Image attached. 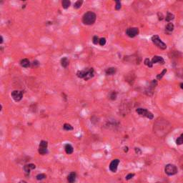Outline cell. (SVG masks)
<instances>
[{"label":"cell","mask_w":183,"mask_h":183,"mask_svg":"<svg viewBox=\"0 0 183 183\" xmlns=\"http://www.w3.org/2000/svg\"><path fill=\"white\" fill-rule=\"evenodd\" d=\"M157 15H158V19H159V20H162L163 19H164V16H163V14H162V13H158L157 14Z\"/></svg>","instance_id":"obj_33"},{"label":"cell","mask_w":183,"mask_h":183,"mask_svg":"<svg viewBox=\"0 0 183 183\" xmlns=\"http://www.w3.org/2000/svg\"><path fill=\"white\" fill-rule=\"evenodd\" d=\"M92 42L94 44H97L99 42V39L97 36H93V39H92Z\"/></svg>","instance_id":"obj_29"},{"label":"cell","mask_w":183,"mask_h":183,"mask_svg":"<svg viewBox=\"0 0 183 183\" xmlns=\"http://www.w3.org/2000/svg\"><path fill=\"white\" fill-rule=\"evenodd\" d=\"M36 168V165L34 164H27L24 166V171L26 173H29L31 170H33Z\"/></svg>","instance_id":"obj_12"},{"label":"cell","mask_w":183,"mask_h":183,"mask_svg":"<svg viewBox=\"0 0 183 183\" xmlns=\"http://www.w3.org/2000/svg\"><path fill=\"white\" fill-rule=\"evenodd\" d=\"M166 72H167V69H164L160 74H157V79H158V80H160L163 76H164V75L166 74Z\"/></svg>","instance_id":"obj_25"},{"label":"cell","mask_w":183,"mask_h":183,"mask_svg":"<svg viewBox=\"0 0 183 183\" xmlns=\"http://www.w3.org/2000/svg\"><path fill=\"white\" fill-rule=\"evenodd\" d=\"M89 69L86 68V69H83V70L78 71L76 72V76H77L79 78H81V79H84V78L86 77V74H87V73H88V71H89Z\"/></svg>","instance_id":"obj_11"},{"label":"cell","mask_w":183,"mask_h":183,"mask_svg":"<svg viewBox=\"0 0 183 183\" xmlns=\"http://www.w3.org/2000/svg\"><path fill=\"white\" fill-rule=\"evenodd\" d=\"M164 172L167 175H169V176L174 175L177 173V168L174 164H168L166 165V167L164 168Z\"/></svg>","instance_id":"obj_4"},{"label":"cell","mask_w":183,"mask_h":183,"mask_svg":"<svg viewBox=\"0 0 183 183\" xmlns=\"http://www.w3.org/2000/svg\"><path fill=\"white\" fill-rule=\"evenodd\" d=\"M180 87H181V89H183V83H181V84H180Z\"/></svg>","instance_id":"obj_38"},{"label":"cell","mask_w":183,"mask_h":183,"mask_svg":"<svg viewBox=\"0 0 183 183\" xmlns=\"http://www.w3.org/2000/svg\"><path fill=\"white\" fill-rule=\"evenodd\" d=\"M94 69H93V68H89V71H88V73H87L86 77L84 78V80H86H86H89V79L94 77Z\"/></svg>","instance_id":"obj_15"},{"label":"cell","mask_w":183,"mask_h":183,"mask_svg":"<svg viewBox=\"0 0 183 183\" xmlns=\"http://www.w3.org/2000/svg\"><path fill=\"white\" fill-rule=\"evenodd\" d=\"M135 152L136 153H137V154H141L142 153V152H141V150L139 149V148H135Z\"/></svg>","instance_id":"obj_34"},{"label":"cell","mask_w":183,"mask_h":183,"mask_svg":"<svg viewBox=\"0 0 183 183\" xmlns=\"http://www.w3.org/2000/svg\"><path fill=\"white\" fill-rule=\"evenodd\" d=\"M0 39H1L0 44H2V43H3V41H4V39H3V36H0Z\"/></svg>","instance_id":"obj_35"},{"label":"cell","mask_w":183,"mask_h":183,"mask_svg":"<svg viewBox=\"0 0 183 183\" xmlns=\"http://www.w3.org/2000/svg\"><path fill=\"white\" fill-rule=\"evenodd\" d=\"M174 24H173L172 23H170V22H169V23L167 24L166 27H165L166 30L168 31H169V32H170V31H172L174 30Z\"/></svg>","instance_id":"obj_21"},{"label":"cell","mask_w":183,"mask_h":183,"mask_svg":"<svg viewBox=\"0 0 183 183\" xmlns=\"http://www.w3.org/2000/svg\"><path fill=\"white\" fill-rule=\"evenodd\" d=\"M128 151V147H124V152H127Z\"/></svg>","instance_id":"obj_37"},{"label":"cell","mask_w":183,"mask_h":183,"mask_svg":"<svg viewBox=\"0 0 183 183\" xmlns=\"http://www.w3.org/2000/svg\"><path fill=\"white\" fill-rule=\"evenodd\" d=\"M151 40H152V41L157 47H159V49H162V50L166 49V48H167L166 44H164V43L161 40V39L159 37L158 35H154V36H152V38H151Z\"/></svg>","instance_id":"obj_2"},{"label":"cell","mask_w":183,"mask_h":183,"mask_svg":"<svg viewBox=\"0 0 183 183\" xmlns=\"http://www.w3.org/2000/svg\"><path fill=\"white\" fill-rule=\"evenodd\" d=\"M136 112L139 115V116H142V117H147L149 119H152L154 118V115L153 114L149 112V110H147V109H143V108H137L136 109Z\"/></svg>","instance_id":"obj_3"},{"label":"cell","mask_w":183,"mask_h":183,"mask_svg":"<svg viewBox=\"0 0 183 183\" xmlns=\"http://www.w3.org/2000/svg\"><path fill=\"white\" fill-rule=\"evenodd\" d=\"M70 4H71V1H69V0H63V1H61V5H62V7H63L64 9H67V8H69V6H70Z\"/></svg>","instance_id":"obj_19"},{"label":"cell","mask_w":183,"mask_h":183,"mask_svg":"<svg viewBox=\"0 0 183 183\" xmlns=\"http://www.w3.org/2000/svg\"><path fill=\"white\" fill-rule=\"evenodd\" d=\"M97 19V15L93 11H89L86 12L82 16V22L86 25L93 24Z\"/></svg>","instance_id":"obj_1"},{"label":"cell","mask_w":183,"mask_h":183,"mask_svg":"<svg viewBox=\"0 0 183 183\" xmlns=\"http://www.w3.org/2000/svg\"><path fill=\"white\" fill-rule=\"evenodd\" d=\"M144 64H145L146 66H149V67H152V65H153V64H152V61H151L148 58H147V59H144Z\"/></svg>","instance_id":"obj_27"},{"label":"cell","mask_w":183,"mask_h":183,"mask_svg":"<svg viewBox=\"0 0 183 183\" xmlns=\"http://www.w3.org/2000/svg\"><path fill=\"white\" fill-rule=\"evenodd\" d=\"M63 127H64V129L65 130H67V131L73 130V127H72V126H71V124H67V123L64 124V126H63Z\"/></svg>","instance_id":"obj_26"},{"label":"cell","mask_w":183,"mask_h":183,"mask_svg":"<svg viewBox=\"0 0 183 183\" xmlns=\"http://www.w3.org/2000/svg\"><path fill=\"white\" fill-rule=\"evenodd\" d=\"M139 32V31L137 27H129L126 30V34L131 38H133L137 35H138Z\"/></svg>","instance_id":"obj_6"},{"label":"cell","mask_w":183,"mask_h":183,"mask_svg":"<svg viewBox=\"0 0 183 183\" xmlns=\"http://www.w3.org/2000/svg\"><path fill=\"white\" fill-rule=\"evenodd\" d=\"M76 179V173L74 172H71L67 177V180L69 183H74Z\"/></svg>","instance_id":"obj_13"},{"label":"cell","mask_w":183,"mask_h":183,"mask_svg":"<svg viewBox=\"0 0 183 183\" xmlns=\"http://www.w3.org/2000/svg\"><path fill=\"white\" fill-rule=\"evenodd\" d=\"M157 81L156 79H153L151 83H150V85L148 88V89L147 90V94L148 95H152V93H153V91L154 89H155V87L157 86Z\"/></svg>","instance_id":"obj_8"},{"label":"cell","mask_w":183,"mask_h":183,"mask_svg":"<svg viewBox=\"0 0 183 183\" xmlns=\"http://www.w3.org/2000/svg\"><path fill=\"white\" fill-rule=\"evenodd\" d=\"M116 6H115V9L116 10H119L121 9V2L119 1H116Z\"/></svg>","instance_id":"obj_31"},{"label":"cell","mask_w":183,"mask_h":183,"mask_svg":"<svg viewBox=\"0 0 183 183\" xmlns=\"http://www.w3.org/2000/svg\"><path fill=\"white\" fill-rule=\"evenodd\" d=\"M61 66H63V67H64V68H66L68 65H69V59H68V58L67 57H66V56H64V57H63V58H61Z\"/></svg>","instance_id":"obj_18"},{"label":"cell","mask_w":183,"mask_h":183,"mask_svg":"<svg viewBox=\"0 0 183 183\" xmlns=\"http://www.w3.org/2000/svg\"><path fill=\"white\" fill-rule=\"evenodd\" d=\"M119 163V160L118 159H115L114 160H112L109 164V169L112 172H115L117 169L118 165Z\"/></svg>","instance_id":"obj_9"},{"label":"cell","mask_w":183,"mask_h":183,"mask_svg":"<svg viewBox=\"0 0 183 183\" xmlns=\"http://www.w3.org/2000/svg\"><path fill=\"white\" fill-rule=\"evenodd\" d=\"M117 69L115 67H109L106 69L105 73L107 75H113L116 73Z\"/></svg>","instance_id":"obj_17"},{"label":"cell","mask_w":183,"mask_h":183,"mask_svg":"<svg viewBox=\"0 0 183 183\" xmlns=\"http://www.w3.org/2000/svg\"><path fill=\"white\" fill-rule=\"evenodd\" d=\"M82 3H83V1H81V0H78V1H76L74 3V8L76 9H79V8L81 7V6L82 5Z\"/></svg>","instance_id":"obj_22"},{"label":"cell","mask_w":183,"mask_h":183,"mask_svg":"<svg viewBox=\"0 0 183 183\" xmlns=\"http://www.w3.org/2000/svg\"><path fill=\"white\" fill-rule=\"evenodd\" d=\"M11 96L15 102H19L23 97V92L19 90H14L11 92Z\"/></svg>","instance_id":"obj_7"},{"label":"cell","mask_w":183,"mask_h":183,"mask_svg":"<svg viewBox=\"0 0 183 183\" xmlns=\"http://www.w3.org/2000/svg\"><path fill=\"white\" fill-rule=\"evenodd\" d=\"M46 174H42V173L37 174L36 177V178L37 180H41V179H44V178H46Z\"/></svg>","instance_id":"obj_28"},{"label":"cell","mask_w":183,"mask_h":183,"mask_svg":"<svg viewBox=\"0 0 183 183\" xmlns=\"http://www.w3.org/2000/svg\"><path fill=\"white\" fill-rule=\"evenodd\" d=\"M64 149H65L66 153L68 154H71V153L74 152L73 147H72L70 144H65V146H64Z\"/></svg>","instance_id":"obj_16"},{"label":"cell","mask_w":183,"mask_h":183,"mask_svg":"<svg viewBox=\"0 0 183 183\" xmlns=\"http://www.w3.org/2000/svg\"><path fill=\"white\" fill-rule=\"evenodd\" d=\"M156 183H161V182H156Z\"/></svg>","instance_id":"obj_39"},{"label":"cell","mask_w":183,"mask_h":183,"mask_svg":"<svg viewBox=\"0 0 183 183\" xmlns=\"http://www.w3.org/2000/svg\"><path fill=\"white\" fill-rule=\"evenodd\" d=\"M47 147H48L47 142L44 140H41L39 145V149H38L39 153L41 155L46 154L47 153Z\"/></svg>","instance_id":"obj_5"},{"label":"cell","mask_w":183,"mask_h":183,"mask_svg":"<svg viewBox=\"0 0 183 183\" xmlns=\"http://www.w3.org/2000/svg\"><path fill=\"white\" fill-rule=\"evenodd\" d=\"M174 19V15L170 13V12H168L167 14V16H166V17H165V20H166L167 22L171 21L173 20Z\"/></svg>","instance_id":"obj_20"},{"label":"cell","mask_w":183,"mask_h":183,"mask_svg":"<svg viewBox=\"0 0 183 183\" xmlns=\"http://www.w3.org/2000/svg\"><path fill=\"white\" fill-rule=\"evenodd\" d=\"M134 176V174L130 173V174H128L126 176V177H125V178H126V179H127V180H129V179H132Z\"/></svg>","instance_id":"obj_32"},{"label":"cell","mask_w":183,"mask_h":183,"mask_svg":"<svg viewBox=\"0 0 183 183\" xmlns=\"http://www.w3.org/2000/svg\"><path fill=\"white\" fill-rule=\"evenodd\" d=\"M109 99H112V100L116 99V98H117V92H116L115 91L111 92L110 94H109Z\"/></svg>","instance_id":"obj_24"},{"label":"cell","mask_w":183,"mask_h":183,"mask_svg":"<svg viewBox=\"0 0 183 183\" xmlns=\"http://www.w3.org/2000/svg\"><path fill=\"white\" fill-rule=\"evenodd\" d=\"M176 144L177 145H180L183 144V134H182L176 140Z\"/></svg>","instance_id":"obj_23"},{"label":"cell","mask_w":183,"mask_h":183,"mask_svg":"<svg viewBox=\"0 0 183 183\" xmlns=\"http://www.w3.org/2000/svg\"><path fill=\"white\" fill-rule=\"evenodd\" d=\"M152 63L153 64H157V63H159L161 64H164V60L162 56H154L152 59Z\"/></svg>","instance_id":"obj_10"},{"label":"cell","mask_w":183,"mask_h":183,"mask_svg":"<svg viewBox=\"0 0 183 183\" xmlns=\"http://www.w3.org/2000/svg\"><path fill=\"white\" fill-rule=\"evenodd\" d=\"M19 183H27V182H26V181H24V180H21V181H20Z\"/></svg>","instance_id":"obj_36"},{"label":"cell","mask_w":183,"mask_h":183,"mask_svg":"<svg viewBox=\"0 0 183 183\" xmlns=\"http://www.w3.org/2000/svg\"><path fill=\"white\" fill-rule=\"evenodd\" d=\"M99 44L101 46L105 45V44H106V39H105L104 37H102V38L99 39Z\"/></svg>","instance_id":"obj_30"},{"label":"cell","mask_w":183,"mask_h":183,"mask_svg":"<svg viewBox=\"0 0 183 183\" xmlns=\"http://www.w3.org/2000/svg\"><path fill=\"white\" fill-rule=\"evenodd\" d=\"M20 64L21 66L24 68H28L30 66V61L28 59H23L20 61Z\"/></svg>","instance_id":"obj_14"}]
</instances>
